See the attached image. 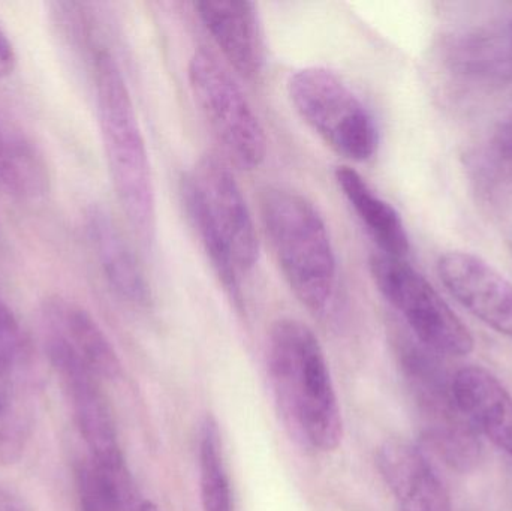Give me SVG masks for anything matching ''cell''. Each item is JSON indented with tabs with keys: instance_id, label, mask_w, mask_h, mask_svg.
<instances>
[{
	"instance_id": "cell-1",
	"label": "cell",
	"mask_w": 512,
	"mask_h": 511,
	"mask_svg": "<svg viewBox=\"0 0 512 511\" xmlns=\"http://www.w3.org/2000/svg\"><path fill=\"white\" fill-rule=\"evenodd\" d=\"M268 374L280 416L292 437L310 450L333 452L343 422L324 350L309 326L282 318L271 327Z\"/></svg>"
},
{
	"instance_id": "cell-2",
	"label": "cell",
	"mask_w": 512,
	"mask_h": 511,
	"mask_svg": "<svg viewBox=\"0 0 512 511\" xmlns=\"http://www.w3.org/2000/svg\"><path fill=\"white\" fill-rule=\"evenodd\" d=\"M96 111L111 183L120 207L144 245L156 237L155 183L143 131L119 63L105 48L93 51Z\"/></svg>"
},
{
	"instance_id": "cell-3",
	"label": "cell",
	"mask_w": 512,
	"mask_h": 511,
	"mask_svg": "<svg viewBox=\"0 0 512 511\" xmlns=\"http://www.w3.org/2000/svg\"><path fill=\"white\" fill-rule=\"evenodd\" d=\"M259 210L286 284L301 305L324 314L336 293L337 260L321 213L304 195L279 186L261 192Z\"/></svg>"
},
{
	"instance_id": "cell-4",
	"label": "cell",
	"mask_w": 512,
	"mask_h": 511,
	"mask_svg": "<svg viewBox=\"0 0 512 511\" xmlns=\"http://www.w3.org/2000/svg\"><path fill=\"white\" fill-rule=\"evenodd\" d=\"M438 354L415 341L400 345V365L421 419V438L445 465L471 473L481 462V441L460 411Z\"/></svg>"
},
{
	"instance_id": "cell-5",
	"label": "cell",
	"mask_w": 512,
	"mask_h": 511,
	"mask_svg": "<svg viewBox=\"0 0 512 511\" xmlns=\"http://www.w3.org/2000/svg\"><path fill=\"white\" fill-rule=\"evenodd\" d=\"M288 95L298 116L334 152L354 162L373 158L379 146L375 120L336 72L298 69L289 77Z\"/></svg>"
},
{
	"instance_id": "cell-6",
	"label": "cell",
	"mask_w": 512,
	"mask_h": 511,
	"mask_svg": "<svg viewBox=\"0 0 512 511\" xmlns=\"http://www.w3.org/2000/svg\"><path fill=\"white\" fill-rule=\"evenodd\" d=\"M369 266L376 287L405 318L423 347L453 357H465L474 351V336L468 327L406 258L378 252L370 258Z\"/></svg>"
},
{
	"instance_id": "cell-7",
	"label": "cell",
	"mask_w": 512,
	"mask_h": 511,
	"mask_svg": "<svg viewBox=\"0 0 512 511\" xmlns=\"http://www.w3.org/2000/svg\"><path fill=\"white\" fill-rule=\"evenodd\" d=\"M189 86L201 113L234 165L255 170L267 156L264 128L245 93L222 63L206 50L189 60Z\"/></svg>"
},
{
	"instance_id": "cell-8",
	"label": "cell",
	"mask_w": 512,
	"mask_h": 511,
	"mask_svg": "<svg viewBox=\"0 0 512 511\" xmlns=\"http://www.w3.org/2000/svg\"><path fill=\"white\" fill-rule=\"evenodd\" d=\"M186 174L207 215L224 237L240 273L251 272L258 263L259 239L251 210L230 165L210 153Z\"/></svg>"
},
{
	"instance_id": "cell-9",
	"label": "cell",
	"mask_w": 512,
	"mask_h": 511,
	"mask_svg": "<svg viewBox=\"0 0 512 511\" xmlns=\"http://www.w3.org/2000/svg\"><path fill=\"white\" fill-rule=\"evenodd\" d=\"M45 353L71 405L72 417L89 449V458L107 470L126 474L113 411L102 390V380L68 354L54 350Z\"/></svg>"
},
{
	"instance_id": "cell-10",
	"label": "cell",
	"mask_w": 512,
	"mask_h": 511,
	"mask_svg": "<svg viewBox=\"0 0 512 511\" xmlns=\"http://www.w3.org/2000/svg\"><path fill=\"white\" fill-rule=\"evenodd\" d=\"M45 350L68 354L86 366L99 380H117L122 362L98 321L74 300L54 294L39 308Z\"/></svg>"
},
{
	"instance_id": "cell-11",
	"label": "cell",
	"mask_w": 512,
	"mask_h": 511,
	"mask_svg": "<svg viewBox=\"0 0 512 511\" xmlns=\"http://www.w3.org/2000/svg\"><path fill=\"white\" fill-rule=\"evenodd\" d=\"M438 273L451 296L495 332L512 339V282L469 252L441 255Z\"/></svg>"
},
{
	"instance_id": "cell-12",
	"label": "cell",
	"mask_w": 512,
	"mask_h": 511,
	"mask_svg": "<svg viewBox=\"0 0 512 511\" xmlns=\"http://www.w3.org/2000/svg\"><path fill=\"white\" fill-rule=\"evenodd\" d=\"M84 230L114 296L135 308L152 305L149 279L116 219L104 207H90L84 218Z\"/></svg>"
},
{
	"instance_id": "cell-13",
	"label": "cell",
	"mask_w": 512,
	"mask_h": 511,
	"mask_svg": "<svg viewBox=\"0 0 512 511\" xmlns=\"http://www.w3.org/2000/svg\"><path fill=\"white\" fill-rule=\"evenodd\" d=\"M378 467L400 511H453L444 482L420 447L387 441L379 449Z\"/></svg>"
},
{
	"instance_id": "cell-14",
	"label": "cell",
	"mask_w": 512,
	"mask_h": 511,
	"mask_svg": "<svg viewBox=\"0 0 512 511\" xmlns=\"http://www.w3.org/2000/svg\"><path fill=\"white\" fill-rule=\"evenodd\" d=\"M195 11L237 74L254 80L264 68L265 50L255 3L197 2Z\"/></svg>"
},
{
	"instance_id": "cell-15",
	"label": "cell",
	"mask_w": 512,
	"mask_h": 511,
	"mask_svg": "<svg viewBox=\"0 0 512 511\" xmlns=\"http://www.w3.org/2000/svg\"><path fill=\"white\" fill-rule=\"evenodd\" d=\"M454 398L478 435L512 458V395L483 366H465L451 381Z\"/></svg>"
},
{
	"instance_id": "cell-16",
	"label": "cell",
	"mask_w": 512,
	"mask_h": 511,
	"mask_svg": "<svg viewBox=\"0 0 512 511\" xmlns=\"http://www.w3.org/2000/svg\"><path fill=\"white\" fill-rule=\"evenodd\" d=\"M336 182L342 189L364 227L378 245L381 254L406 258L409 254V237L399 213L387 201L382 200L363 176L348 165L336 170Z\"/></svg>"
},
{
	"instance_id": "cell-17",
	"label": "cell",
	"mask_w": 512,
	"mask_h": 511,
	"mask_svg": "<svg viewBox=\"0 0 512 511\" xmlns=\"http://www.w3.org/2000/svg\"><path fill=\"white\" fill-rule=\"evenodd\" d=\"M50 171L38 147L0 116V186L12 197L32 201L50 191Z\"/></svg>"
},
{
	"instance_id": "cell-18",
	"label": "cell",
	"mask_w": 512,
	"mask_h": 511,
	"mask_svg": "<svg viewBox=\"0 0 512 511\" xmlns=\"http://www.w3.org/2000/svg\"><path fill=\"white\" fill-rule=\"evenodd\" d=\"M33 375L0 374V465L20 461L35 425Z\"/></svg>"
},
{
	"instance_id": "cell-19",
	"label": "cell",
	"mask_w": 512,
	"mask_h": 511,
	"mask_svg": "<svg viewBox=\"0 0 512 511\" xmlns=\"http://www.w3.org/2000/svg\"><path fill=\"white\" fill-rule=\"evenodd\" d=\"M179 191L186 218H188L195 236L200 240L201 246L212 264V269L215 270L216 276L231 302H234L236 308H242L243 293L242 284H240L242 273H240L224 237L221 236L218 228L215 227L212 219L204 210L203 204L192 186L191 179L186 173L180 179Z\"/></svg>"
},
{
	"instance_id": "cell-20",
	"label": "cell",
	"mask_w": 512,
	"mask_h": 511,
	"mask_svg": "<svg viewBox=\"0 0 512 511\" xmlns=\"http://www.w3.org/2000/svg\"><path fill=\"white\" fill-rule=\"evenodd\" d=\"M200 492L204 511H236L230 479L225 467L224 447L218 422L207 416L201 423L200 441Z\"/></svg>"
},
{
	"instance_id": "cell-21",
	"label": "cell",
	"mask_w": 512,
	"mask_h": 511,
	"mask_svg": "<svg viewBox=\"0 0 512 511\" xmlns=\"http://www.w3.org/2000/svg\"><path fill=\"white\" fill-rule=\"evenodd\" d=\"M0 374L33 375L32 345L12 309L0 299Z\"/></svg>"
},
{
	"instance_id": "cell-22",
	"label": "cell",
	"mask_w": 512,
	"mask_h": 511,
	"mask_svg": "<svg viewBox=\"0 0 512 511\" xmlns=\"http://www.w3.org/2000/svg\"><path fill=\"white\" fill-rule=\"evenodd\" d=\"M493 149L496 159L512 173V116L496 132Z\"/></svg>"
},
{
	"instance_id": "cell-23",
	"label": "cell",
	"mask_w": 512,
	"mask_h": 511,
	"mask_svg": "<svg viewBox=\"0 0 512 511\" xmlns=\"http://www.w3.org/2000/svg\"><path fill=\"white\" fill-rule=\"evenodd\" d=\"M17 53L8 33L0 26V80L11 77L17 69Z\"/></svg>"
},
{
	"instance_id": "cell-24",
	"label": "cell",
	"mask_w": 512,
	"mask_h": 511,
	"mask_svg": "<svg viewBox=\"0 0 512 511\" xmlns=\"http://www.w3.org/2000/svg\"><path fill=\"white\" fill-rule=\"evenodd\" d=\"M0 511H27L18 497L0 486Z\"/></svg>"
},
{
	"instance_id": "cell-25",
	"label": "cell",
	"mask_w": 512,
	"mask_h": 511,
	"mask_svg": "<svg viewBox=\"0 0 512 511\" xmlns=\"http://www.w3.org/2000/svg\"><path fill=\"white\" fill-rule=\"evenodd\" d=\"M138 511H161L159 510V507L156 506V504L150 503V501H144L143 504H141L140 509Z\"/></svg>"
},
{
	"instance_id": "cell-26",
	"label": "cell",
	"mask_w": 512,
	"mask_h": 511,
	"mask_svg": "<svg viewBox=\"0 0 512 511\" xmlns=\"http://www.w3.org/2000/svg\"><path fill=\"white\" fill-rule=\"evenodd\" d=\"M508 42H510V45H511V48H512V20H511V23H510V29H508Z\"/></svg>"
}]
</instances>
